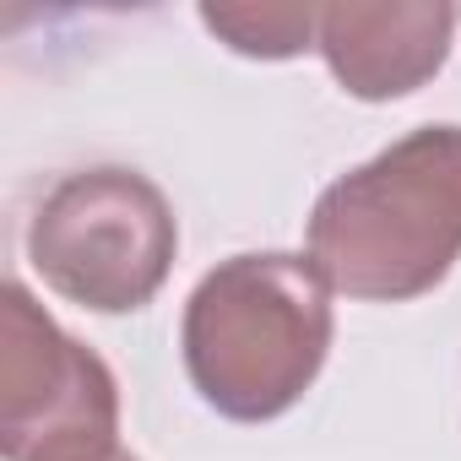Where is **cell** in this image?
<instances>
[{"instance_id":"cell-1","label":"cell","mask_w":461,"mask_h":461,"mask_svg":"<svg viewBox=\"0 0 461 461\" xmlns=\"http://www.w3.org/2000/svg\"><path fill=\"white\" fill-rule=\"evenodd\" d=\"M461 261V125H418L331 179L310 212V267L331 294L407 304Z\"/></svg>"},{"instance_id":"cell-2","label":"cell","mask_w":461,"mask_h":461,"mask_svg":"<svg viewBox=\"0 0 461 461\" xmlns=\"http://www.w3.org/2000/svg\"><path fill=\"white\" fill-rule=\"evenodd\" d=\"M331 288L310 256L256 250L212 267L179 326L185 375L234 423H272L304 402L331 353Z\"/></svg>"},{"instance_id":"cell-3","label":"cell","mask_w":461,"mask_h":461,"mask_svg":"<svg viewBox=\"0 0 461 461\" xmlns=\"http://www.w3.org/2000/svg\"><path fill=\"white\" fill-rule=\"evenodd\" d=\"M179 256L168 195L120 163L66 174L33 212L28 261L60 299L93 315L147 310Z\"/></svg>"},{"instance_id":"cell-4","label":"cell","mask_w":461,"mask_h":461,"mask_svg":"<svg viewBox=\"0 0 461 461\" xmlns=\"http://www.w3.org/2000/svg\"><path fill=\"white\" fill-rule=\"evenodd\" d=\"M120 434L114 369L60 331L23 283L0 288V456L104 461Z\"/></svg>"},{"instance_id":"cell-5","label":"cell","mask_w":461,"mask_h":461,"mask_svg":"<svg viewBox=\"0 0 461 461\" xmlns=\"http://www.w3.org/2000/svg\"><path fill=\"white\" fill-rule=\"evenodd\" d=\"M456 39V12L434 0H342L321 6L315 50L326 55L342 93L364 104H391L418 93Z\"/></svg>"},{"instance_id":"cell-6","label":"cell","mask_w":461,"mask_h":461,"mask_svg":"<svg viewBox=\"0 0 461 461\" xmlns=\"http://www.w3.org/2000/svg\"><path fill=\"white\" fill-rule=\"evenodd\" d=\"M201 23L250 60H294L315 50L321 6H201Z\"/></svg>"},{"instance_id":"cell-7","label":"cell","mask_w":461,"mask_h":461,"mask_svg":"<svg viewBox=\"0 0 461 461\" xmlns=\"http://www.w3.org/2000/svg\"><path fill=\"white\" fill-rule=\"evenodd\" d=\"M104 461H136V456H131V450H114V456H104Z\"/></svg>"}]
</instances>
